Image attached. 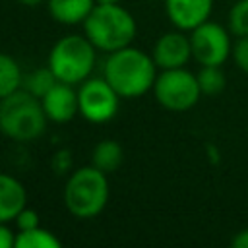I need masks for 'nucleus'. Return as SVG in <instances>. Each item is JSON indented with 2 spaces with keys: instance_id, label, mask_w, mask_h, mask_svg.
Wrapping results in <instances>:
<instances>
[{
  "instance_id": "nucleus-16",
  "label": "nucleus",
  "mask_w": 248,
  "mask_h": 248,
  "mask_svg": "<svg viewBox=\"0 0 248 248\" xmlns=\"http://www.w3.org/2000/svg\"><path fill=\"white\" fill-rule=\"evenodd\" d=\"M60 238L41 225L16 232V248H60Z\"/></svg>"
},
{
  "instance_id": "nucleus-5",
  "label": "nucleus",
  "mask_w": 248,
  "mask_h": 248,
  "mask_svg": "<svg viewBox=\"0 0 248 248\" xmlns=\"http://www.w3.org/2000/svg\"><path fill=\"white\" fill-rule=\"evenodd\" d=\"M97 48L85 35H64L48 52V68L58 81L79 85L85 81L95 68Z\"/></svg>"
},
{
  "instance_id": "nucleus-9",
  "label": "nucleus",
  "mask_w": 248,
  "mask_h": 248,
  "mask_svg": "<svg viewBox=\"0 0 248 248\" xmlns=\"http://www.w3.org/2000/svg\"><path fill=\"white\" fill-rule=\"evenodd\" d=\"M151 56L161 70H172V68H184L186 62L192 58V45L190 37H186L180 29L169 31L161 35L151 50Z\"/></svg>"
},
{
  "instance_id": "nucleus-21",
  "label": "nucleus",
  "mask_w": 248,
  "mask_h": 248,
  "mask_svg": "<svg viewBox=\"0 0 248 248\" xmlns=\"http://www.w3.org/2000/svg\"><path fill=\"white\" fill-rule=\"evenodd\" d=\"M14 223L17 227V231H27V229H33V227H39L41 225L39 223V213L35 209H29L27 205L16 215Z\"/></svg>"
},
{
  "instance_id": "nucleus-11",
  "label": "nucleus",
  "mask_w": 248,
  "mask_h": 248,
  "mask_svg": "<svg viewBox=\"0 0 248 248\" xmlns=\"http://www.w3.org/2000/svg\"><path fill=\"white\" fill-rule=\"evenodd\" d=\"M165 10L176 29L192 31L209 19L213 0H165Z\"/></svg>"
},
{
  "instance_id": "nucleus-13",
  "label": "nucleus",
  "mask_w": 248,
  "mask_h": 248,
  "mask_svg": "<svg viewBox=\"0 0 248 248\" xmlns=\"http://www.w3.org/2000/svg\"><path fill=\"white\" fill-rule=\"evenodd\" d=\"M95 4V0H46L50 17L62 25L83 23Z\"/></svg>"
},
{
  "instance_id": "nucleus-23",
  "label": "nucleus",
  "mask_w": 248,
  "mask_h": 248,
  "mask_svg": "<svg viewBox=\"0 0 248 248\" xmlns=\"http://www.w3.org/2000/svg\"><path fill=\"white\" fill-rule=\"evenodd\" d=\"M16 232L8 227V223H0V248H14Z\"/></svg>"
},
{
  "instance_id": "nucleus-7",
  "label": "nucleus",
  "mask_w": 248,
  "mask_h": 248,
  "mask_svg": "<svg viewBox=\"0 0 248 248\" xmlns=\"http://www.w3.org/2000/svg\"><path fill=\"white\" fill-rule=\"evenodd\" d=\"M79 114L91 124H105L118 112L120 95L105 78H87L78 89Z\"/></svg>"
},
{
  "instance_id": "nucleus-8",
  "label": "nucleus",
  "mask_w": 248,
  "mask_h": 248,
  "mask_svg": "<svg viewBox=\"0 0 248 248\" xmlns=\"http://www.w3.org/2000/svg\"><path fill=\"white\" fill-rule=\"evenodd\" d=\"M231 31L221 23L203 21L190 31L192 58L200 66H223L225 60L232 54Z\"/></svg>"
},
{
  "instance_id": "nucleus-6",
  "label": "nucleus",
  "mask_w": 248,
  "mask_h": 248,
  "mask_svg": "<svg viewBox=\"0 0 248 248\" xmlns=\"http://www.w3.org/2000/svg\"><path fill=\"white\" fill-rule=\"evenodd\" d=\"M153 95L157 103L170 112H186L190 110L202 97V89L196 74L186 68L161 70L153 83Z\"/></svg>"
},
{
  "instance_id": "nucleus-17",
  "label": "nucleus",
  "mask_w": 248,
  "mask_h": 248,
  "mask_svg": "<svg viewBox=\"0 0 248 248\" xmlns=\"http://www.w3.org/2000/svg\"><path fill=\"white\" fill-rule=\"evenodd\" d=\"M196 78H198L202 95H211V97L219 95L227 85L221 66H202V70L196 74Z\"/></svg>"
},
{
  "instance_id": "nucleus-1",
  "label": "nucleus",
  "mask_w": 248,
  "mask_h": 248,
  "mask_svg": "<svg viewBox=\"0 0 248 248\" xmlns=\"http://www.w3.org/2000/svg\"><path fill=\"white\" fill-rule=\"evenodd\" d=\"M103 78L112 85L120 99H138L153 89L157 64L151 54L128 45L108 52L103 66Z\"/></svg>"
},
{
  "instance_id": "nucleus-18",
  "label": "nucleus",
  "mask_w": 248,
  "mask_h": 248,
  "mask_svg": "<svg viewBox=\"0 0 248 248\" xmlns=\"http://www.w3.org/2000/svg\"><path fill=\"white\" fill-rule=\"evenodd\" d=\"M56 81H58L56 76H54L52 70L46 66V68H37V70H33L29 76H23V85H21V87L41 99Z\"/></svg>"
},
{
  "instance_id": "nucleus-26",
  "label": "nucleus",
  "mask_w": 248,
  "mask_h": 248,
  "mask_svg": "<svg viewBox=\"0 0 248 248\" xmlns=\"http://www.w3.org/2000/svg\"><path fill=\"white\" fill-rule=\"evenodd\" d=\"M97 4H120V0H95Z\"/></svg>"
},
{
  "instance_id": "nucleus-14",
  "label": "nucleus",
  "mask_w": 248,
  "mask_h": 248,
  "mask_svg": "<svg viewBox=\"0 0 248 248\" xmlns=\"http://www.w3.org/2000/svg\"><path fill=\"white\" fill-rule=\"evenodd\" d=\"M124 161V149L116 140H101L91 151V165L103 170L105 174H112Z\"/></svg>"
},
{
  "instance_id": "nucleus-2",
  "label": "nucleus",
  "mask_w": 248,
  "mask_h": 248,
  "mask_svg": "<svg viewBox=\"0 0 248 248\" xmlns=\"http://www.w3.org/2000/svg\"><path fill=\"white\" fill-rule=\"evenodd\" d=\"M46 114L41 99L19 87L12 95L0 99V132L19 143L39 140L46 130Z\"/></svg>"
},
{
  "instance_id": "nucleus-12",
  "label": "nucleus",
  "mask_w": 248,
  "mask_h": 248,
  "mask_svg": "<svg viewBox=\"0 0 248 248\" xmlns=\"http://www.w3.org/2000/svg\"><path fill=\"white\" fill-rule=\"evenodd\" d=\"M25 186L12 174L0 172V223H10L25 207Z\"/></svg>"
},
{
  "instance_id": "nucleus-10",
  "label": "nucleus",
  "mask_w": 248,
  "mask_h": 248,
  "mask_svg": "<svg viewBox=\"0 0 248 248\" xmlns=\"http://www.w3.org/2000/svg\"><path fill=\"white\" fill-rule=\"evenodd\" d=\"M41 105L48 122H56V124L70 122L79 112L78 91L74 89L72 83H64V81H56L41 97Z\"/></svg>"
},
{
  "instance_id": "nucleus-25",
  "label": "nucleus",
  "mask_w": 248,
  "mask_h": 248,
  "mask_svg": "<svg viewBox=\"0 0 248 248\" xmlns=\"http://www.w3.org/2000/svg\"><path fill=\"white\" fill-rule=\"evenodd\" d=\"M21 6H27V8H37L41 4H46V0H17Z\"/></svg>"
},
{
  "instance_id": "nucleus-4",
  "label": "nucleus",
  "mask_w": 248,
  "mask_h": 248,
  "mask_svg": "<svg viewBox=\"0 0 248 248\" xmlns=\"http://www.w3.org/2000/svg\"><path fill=\"white\" fill-rule=\"evenodd\" d=\"M108 174L93 165L70 172L64 186V205L78 219L97 217L108 203Z\"/></svg>"
},
{
  "instance_id": "nucleus-22",
  "label": "nucleus",
  "mask_w": 248,
  "mask_h": 248,
  "mask_svg": "<svg viewBox=\"0 0 248 248\" xmlns=\"http://www.w3.org/2000/svg\"><path fill=\"white\" fill-rule=\"evenodd\" d=\"M52 165H54V170H56V172H66V170L72 167L70 151H68V149H60V151H56V153H54V161H52Z\"/></svg>"
},
{
  "instance_id": "nucleus-20",
  "label": "nucleus",
  "mask_w": 248,
  "mask_h": 248,
  "mask_svg": "<svg viewBox=\"0 0 248 248\" xmlns=\"http://www.w3.org/2000/svg\"><path fill=\"white\" fill-rule=\"evenodd\" d=\"M232 60L234 64L248 74V35L246 37H236V41L232 43Z\"/></svg>"
},
{
  "instance_id": "nucleus-15",
  "label": "nucleus",
  "mask_w": 248,
  "mask_h": 248,
  "mask_svg": "<svg viewBox=\"0 0 248 248\" xmlns=\"http://www.w3.org/2000/svg\"><path fill=\"white\" fill-rule=\"evenodd\" d=\"M23 85V72L17 60L6 52H0V99L12 95Z\"/></svg>"
},
{
  "instance_id": "nucleus-19",
  "label": "nucleus",
  "mask_w": 248,
  "mask_h": 248,
  "mask_svg": "<svg viewBox=\"0 0 248 248\" xmlns=\"http://www.w3.org/2000/svg\"><path fill=\"white\" fill-rule=\"evenodd\" d=\"M229 31L234 37L248 35V0H236L229 12Z\"/></svg>"
},
{
  "instance_id": "nucleus-3",
  "label": "nucleus",
  "mask_w": 248,
  "mask_h": 248,
  "mask_svg": "<svg viewBox=\"0 0 248 248\" xmlns=\"http://www.w3.org/2000/svg\"><path fill=\"white\" fill-rule=\"evenodd\" d=\"M81 25L93 46L107 54L132 45L138 29L134 16L120 4H95Z\"/></svg>"
},
{
  "instance_id": "nucleus-24",
  "label": "nucleus",
  "mask_w": 248,
  "mask_h": 248,
  "mask_svg": "<svg viewBox=\"0 0 248 248\" xmlns=\"http://www.w3.org/2000/svg\"><path fill=\"white\" fill-rule=\"evenodd\" d=\"M232 248H248V229H242L238 231L234 236H232Z\"/></svg>"
}]
</instances>
